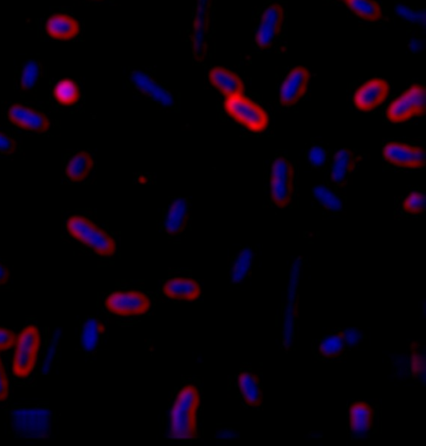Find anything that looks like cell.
I'll return each mask as SVG.
<instances>
[{
  "label": "cell",
  "mask_w": 426,
  "mask_h": 446,
  "mask_svg": "<svg viewBox=\"0 0 426 446\" xmlns=\"http://www.w3.org/2000/svg\"><path fill=\"white\" fill-rule=\"evenodd\" d=\"M200 392L195 385L183 386L178 393L171 411V436L178 440H194L198 437L197 410Z\"/></svg>",
  "instance_id": "1"
},
{
  "label": "cell",
  "mask_w": 426,
  "mask_h": 446,
  "mask_svg": "<svg viewBox=\"0 0 426 446\" xmlns=\"http://www.w3.org/2000/svg\"><path fill=\"white\" fill-rule=\"evenodd\" d=\"M66 227L70 235L90 248L96 254L102 256L116 254V241L87 218L73 215L68 219Z\"/></svg>",
  "instance_id": "2"
},
{
  "label": "cell",
  "mask_w": 426,
  "mask_h": 446,
  "mask_svg": "<svg viewBox=\"0 0 426 446\" xmlns=\"http://www.w3.org/2000/svg\"><path fill=\"white\" fill-rule=\"evenodd\" d=\"M39 330L29 325L18 334L15 348L13 371L18 378H27L35 369L40 347Z\"/></svg>",
  "instance_id": "3"
},
{
  "label": "cell",
  "mask_w": 426,
  "mask_h": 446,
  "mask_svg": "<svg viewBox=\"0 0 426 446\" xmlns=\"http://www.w3.org/2000/svg\"><path fill=\"white\" fill-rule=\"evenodd\" d=\"M224 107L232 118L251 131L262 132L268 126L269 118L265 111L242 95L228 97Z\"/></svg>",
  "instance_id": "4"
},
{
  "label": "cell",
  "mask_w": 426,
  "mask_h": 446,
  "mask_svg": "<svg viewBox=\"0 0 426 446\" xmlns=\"http://www.w3.org/2000/svg\"><path fill=\"white\" fill-rule=\"evenodd\" d=\"M295 191V170L286 158L279 157L273 163L270 176V191L274 203L284 209L293 199Z\"/></svg>",
  "instance_id": "5"
},
{
  "label": "cell",
  "mask_w": 426,
  "mask_h": 446,
  "mask_svg": "<svg viewBox=\"0 0 426 446\" xmlns=\"http://www.w3.org/2000/svg\"><path fill=\"white\" fill-rule=\"evenodd\" d=\"M426 91L423 85H414L388 107L387 115L391 122L401 123L425 113Z\"/></svg>",
  "instance_id": "6"
},
{
  "label": "cell",
  "mask_w": 426,
  "mask_h": 446,
  "mask_svg": "<svg viewBox=\"0 0 426 446\" xmlns=\"http://www.w3.org/2000/svg\"><path fill=\"white\" fill-rule=\"evenodd\" d=\"M105 306L111 313L122 317H138L146 314L151 307V301L142 292L116 291L106 299Z\"/></svg>",
  "instance_id": "7"
},
{
  "label": "cell",
  "mask_w": 426,
  "mask_h": 446,
  "mask_svg": "<svg viewBox=\"0 0 426 446\" xmlns=\"http://www.w3.org/2000/svg\"><path fill=\"white\" fill-rule=\"evenodd\" d=\"M384 157L395 166L421 169L425 165V151L423 148L400 143H390L384 147Z\"/></svg>",
  "instance_id": "8"
},
{
  "label": "cell",
  "mask_w": 426,
  "mask_h": 446,
  "mask_svg": "<svg viewBox=\"0 0 426 446\" xmlns=\"http://www.w3.org/2000/svg\"><path fill=\"white\" fill-rule=\"evenodd\" d=\"M284 20V9L274 4L262 14L257 35V44L262 49H268L279 36Z\"/></svg>",
  "instance_id": "9"
},
{
  "label": "cell",
  "mask_w": 426,
  "mask_h": 446,
  "mask_svg": "<svg viewBox=\"0 0 426 446\" xmlns=\"http://www.w3.org/2000/svg\"><path fill=\"white\" fill-rule=\"evenodd\" d=\"M390 85L383 79H372L355 92L354 102L358 109L372 111L387 100Z\"/></svg>",
  "instance_id": "10"
},
{
  "label": "cell",
  "mask_w": 426,
  "mask_h": 446,
  "mask_svg": "<svg viewBox=\"0 0 426 446\" xmlns=\"http://www.w3.org/2000/svg\"><path fill=\"white\" fill-rule=\"evenodd\" d=\"M310 80L309 71L305 68H296L291 71L281 89V103L284 106H293L305 95Z\"/></svg>",
  "instance_id": "11"
},
{
  "label": "cell",
  "mask_w": 426,
  "mask_h": 446,
  "mask_svg": "<svg viewBox=\"0 0 426 446\" xmlns=\"http://www.w3.org/2000/svg\"><path fill=\"white\" fill-rule=\"evenodd\" d=\"M8 117L13 124L25 130L46 132L50 128V121L46 115L20 105L11 107Z\"/></svg>",
  "instance_id": "12"
},
{
  "label": "cell",
  "mask_w": 426,
  "mask_h": 446,
  "mask_svg": "<svg viewBox=\"0 0 426 446\" xmlns=\"http://www.w3.org/2000/svg\"><path fill=\"white\" fill-rule=\"evenodd\" d=\"M374 411L369 404L355 402L349 408V427L351 436L365 438L370 436L373 426Z\"/></svg>",
  "instance_id": "13"
},
{
  "label": "cell",
  "mask_w": 426,
  "mask_h": 446,
  "mask_svg": "<svg viewBox=\"0 0 426 446\" xmlns=\"http://www.w3.org/2000/svg\"><path fill=\"white\" fill-rule=\"evenodd\" d=\"M163 293L170 299L180 301H195L201 296V287L192 278L175 277L170 279L163 285Z\"/></svg>",
  "instance_id": "14"
},
{
  "label": "cell",
  "mask_w": 426,
  "mask_h": 446,
  "mask_svg": "<svg viewBox=\"0 0 426 446\" xmlns=\"http://www.w3.org/2000/svg\"><path fill=\"white\" fill-rule=\"evenodd\" d=\"M80 30L79 22L66 14H54L47 22V33L54 40H72L79 35Z\"/></svg>",
  "instance_id": "15"
},
{
  "label": "cell",
  "mask_w": 426,
  "mask_h": 446,
  "mask_svg": "<svg viewBox=\"0 0 426 446\" xmlns=\"http://www.w3.org/2000/svg\"><path fill=\"white\" fill-rule=\"evenodd\" d=\"M209 80L222 94L231 96L243 95L244 85L236 73L225 68H214L210 71Z\"/></svg>",
  "instance_id": "16"
},
{
  "label": "cell",
  "mask_w": 426,
  "mask_h": 446,
  "mask_svg": "<svg viewBox=\"0 0 426 446\" xmlns=\"http://www.w3.org/2000/svg\"><path fill=\"white\" fill-rule=\"evenodd\" d=\"M237 387L246 404L252 407L260 406L262 402V386L255 374L250 371L241 373L237 378Z\"/></svg>",
  "instance_id": "17"
},
{
  "label": "cell",
  "mask_w": 426,
  "mask_h": 446,
  "mask_svg": "<svg viewBox=\"0 0 426 446\" xmlns=\"http://www.w3.org/2000/svg\"><path fill=\"white\" fill-rule=\"evenodd\" d=\"M132 79L133 83L135 84L140 91L150 96L151 98L157 100L162 105L171 106L174 103L172 95L168 91H166L164 88H162L161 85L155 83L147 73L136 71V72L133 73Z\"/></svg>",
  "instance_id": "18"
},
{
  "label": "cell",
  "mask_w": 426,
  "mask_h": 446,
  "mask_svg": "<svg viewBox=\"0 0 426 446\" xmlns=\"http://www.w3.org/2000/svg\"><path fill=\"white\" fill-rule=\"evenodd\" d=\"M190 212V205L187 200L179 198L170 207L166 221V229L169 234L175 235L184 229Z\"/></svg>",
  "instance_id": "19"
},
{
  "label": "cell",
  "mask_w": 426,
  "mask_h": 446,
  "mask_svg": "<svg viewBox=\"0 0 426 446\" xmlns=\"http://www.w3.org/2000/svg\"><path fill=\"white\" fill-rule=\"evenodd\" d=\"M105 330V325L98 318H88L84 323L80 334L81 345H83L84 351H94L98 347Z\"/></svg>",
  "instance_id": "20"
},
{
  "label": "cell",
  "mask_w": 426,
  "mask_h": 446,
  "mask_svg": "<svg viewBox=\"0 0 426 446\" xmlns=\"http://www.w3.org/2000/svg\"><path fill=\"white\" fill-rule=\"evenodd\" d=\"M355 166L353 152L346 148L336 154L331 169L332 180L339 184H343Z\"/></svg>",
  "instance_id": "21"
},
{
  "label": "cell",
  "mask_w": 426,
  "mask_h": 446,
  "mask_svg": "<svg viewBox=\"0 0 426 446\" xmlns=\"http://www.w3.org/2000/svg\"><path fill=\"white\" fill-rule=\"evenodd\" d=\"M347 349L342 336L339 334H329L318 341L317 351L322 358H338Z\"/></svg>",
  "instance_id": "22"
},
{
  "label": "cell",
  "mask_w": 426,
  "mask_h": 446,
  "mask_svg": "<svg viewBox=\"0 0 426 446\" xmlns=\"http://www.w3.org/2000/svg\"><path fill=\"white\" fill-rule=\"evenodd\" d=\"M92 166L94 161L91 156L87 152H80L69 162L66 172L70 180L80 181L90 174Z\"/></svg>",
  "instance_id": "23"
},
{
  "label": "cell",
  "mask_w": 426,
  "mask_h": 446,
  "mask_svg": "<svg viewBox=\"0 0 426 446\" xmlns=\"http://www.w3.org/2000/svg\"><path fill=\"white\" fill-rule=\"evenodd\" d=\"M349 8L358 17L368 21L379 20L382 18V10L374 0H346Z\"/></svg>",
  "instance_id": "24"
},
{
  "label": "cell",
  "mask_w": 426,
  "mask_h": 446,
  "mask_svg": "<svg viewBox=\"0 0 426 446\" xmlns=\"http://www.w3.org/2000/svg\"><path fill=\"white\" fill-rule=\"evenodd\" d=\"M54 95L63 105H73L80 98L79 88L71 80H63L55 87Z\"/></svg>",
  "instance_id": "25"
},
{
  "label": "cell",
  "mask_w": 426,
  "mask_h": 446,
  "mask_svg": "<svg viewBox=\"0 0 426 446\" xmlns=\"http://www.w3.org/2000/svg\"><path fill=\"white\" fill-rule=\"evenodd\" d=\"M252 262H253V252L250 248H244L237 258L233 267L231 279L235 284L243 282L249 275Z\"/></svg>",
  "instance_id": "26"
},
{
  "label": "cell",
  "mask_w": 426,
  "mask_h": 446,
  "mask_svg": "<svg viewBox=\"0 0 426 446\" xmlns=\"http://www.w3.org/2000/svg\"><path fill=\"white\" fill-rule=\"evenodd\" d=\"M313 195L326 210L339 212L343 209L342 200L327 188L318 186L313 189Z\"/></svg>",
  "instance_id": "27"
},
{
  "label": "cell",
  "mask_w": 426,
  "mask_h": 446,
  "mask_svg": "<svg viewBox=\"0 0 426 446\" xmlns=\"http://www.w3.org/2000/svg\"><path fill=\"white\" fill-rule=\"evenodd\" d=\"M425 199V195L423 193L413 192L403 202V210L412 215L424 213Z\"/></svg>",
  "instance_id": "28"
},
{
  "label": "cell",
  "mask_w": 426,
  "mask_h": 446,
  "mask_svg": "<svg viewBox=\"0 0 426 446\" xmlns=\"http://www.w3.org/2000/svg\"><path fill=\"white\" fill-rule=\"evenodd\" d=\"M39 76V66L35 61H30L22 74L21 85L24 89H30L35 85Z\"/></svg>",
  "instance_id": "29"
},
{
  "label": "cell",
  "mask_w": 426,
  "mask_h": 446,
  "mask_svg": "<svg viewBox=\"0 0 426 446\" xmlns=\"http://www.w3.org/2000/svg\"><path fill=\"white\" fill-rule=\"evenodd\" d=\"M327 156V151H326L324 147L316 146L310 150L309 159L311 164L320 167L324 164Z\"/></svg>",
  "instance_id": "30"
},
{
  "label": "cell",
  "mask_w": 426,
  "mask_h": 446,
  "mask_svg": "<svg viewBox=\"0 0 426 446\" xmlns=\"http://www.w3.org/2000/svg\"><path fill=\"white\" fill-rule=\"evenodd\" d=\"M340 334L342 336L347 347L353 346V345L358 344L363 338V334L358 330L353 328L346 329Z\"/></svg>",
  "instance_id": "31"
},
{
  "label": "cell",
  "mask_w": 426,
  "mask_h": 446,
  "mask_svg": "<svg viewBox=\"0 0 426 446\" xmlns=\"http://www.w3.org/2000/svg\"><path fill=\"white\" fill-rule=\"evenodd\" d=\"M10 393V385L8 378L4 368L3 362L0 358V401H6L8 399Z\"/></svg>",
  "instance_id": "32"
},
{
  "label": "cell",
  "mask_w": 426,
  "mask_h": 446,
  "mask_svg": "<svg viewBox=\"0 0 426 446\" xmlns=\"http://www.w3.org/2000/svg\"><path fill=\"white\" fill-rule=\"evenodd\" d=\"M15 334L8 329L0 328V351H7L13 346Z\"/></svg>",
  "instance_id": "33"
},
{
  "label": "cell",
  "mask_w": 426,
  "mask_h": 446,
  "mask_svg": "<svg viewBox=\"0 0 426 446\" xmlns=\"http://www.w3.org/2000/svg\"><path fill=\"white\" fill-rule=\"evenodd\" d=\"M15 148L13 140L0 133V152L1 153H12Z\"/></svg>",
  "instance_id": "34"
},
{
  "label": "cell",
  "mask_w": 426,
  "mask_h": 446,
  "mask_svg": "<svg viewBox=\"0 0 426 446\" xmlns=\"http://www.w3.org/2000/svg\"><path fill=\"white\" fill-rule=\"evenodd\" d=\"M10 271L6 267L0 263V285L6 284L9 280Z\"/></svg>",
  "instance_id": "35"
},
{
  "label": "cell",
  "mask_w": 426,
  "mask_h": 446,
  "mask_svg": "<svg viewBox=\"0 0 426 446\" xmlns=\"http://www.w3.org/2000/svg\"><path fill=\"white\" fill-rule=\"evenodd\" d=\"M92 1H99V0H92Z\"/></svg>",
  "instance_id": "36"
}]
</instances>
